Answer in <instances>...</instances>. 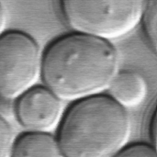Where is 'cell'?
<instances>
[{"label":"cell","mask_w":157,"mask_h":157,"mask_svg":"<svg viewBox=\"0 0 157 157\" xmlns=\"http://www.w3.org/2000/svg\"><path fill=\"white\" fill-rule=\"evenodd\" d=\"M119 68V52L109 41L73 32L48 46L40 76L62 101H77L109 89Z\"/></svg>","instance_id":"6da1fadb"},{"label":"cell","mask_w":157,"mask_h":157,"mask_svg":"<svg viewBox=\"0 0 157 157\" xmlns=\"http://www.w3.org/2000/svg\"><path fill=\"white\" fill-rule=\"evenodd\" d=\"M58 127L63 157H114L127 146L132 132L127 109L103 94L75 101Z\"/></svg>","instance_id":"7a4b0ae2"},{"label":"cell","mask_w":157,"mask_h":157,"mask_svg":"<svg viewBox=\"0 0 157 157\" xmlns=\"http://www.w3.org/2000/svg\"><path fill=\"white\" fill-rule=\"evenodd\" d=\"M144 5L145 1H63L61 10L74 32L110 42L138 27Z\"/></svg>","instance_id":"3957f363"},{"label":"cell","mask_w":157,"mask_h":157,"mask_svg":"<svg viewBox=\"0 0 157 157\" xmlns=\"http://www.w3.org/2000/svg\"><path fill=\"white\" fill-rule=\"evenodd\" d=\"M42 54L33 37L20 30L0 36V98L14 100L35 86L41 75Z\"/></svg>","instance_id":"277c9868"},{"label":"cell","mask_w":157,"mask_h":157,"mask_svg":"<svg viewBox=\"0 0 157 157\" xmlns=\"http://www.w3.org/2000/svg\"><path fill=\"white\" fill-rule=\"evenodd\" d=\"M16 116L29 132L49 133L63 118V101L44 86H35L17 99Z\"/></svg>","instance_id":"5b68a950"},{"label":"cell","mask_w":157,"mask_h":157,"mask_svg":"<svg viewBox=\"0 0 157 157\" xmlns=\"http://www.w3.org/2000/svg\"><path fill=\"white\" fill-rule=\"evenodd\" d=\"M109 97L123 109H134L141 106L148 94L144 77L134 71H121L117 74L109 87Z\"/></svg>","instance_id":"8992f818"},{"label":"cell","mask_w":157,"mask_h":157,"mask_svg":"<svg viewBox=\"0 0 157 157\" xmlns=\"http://www.w3.org/2000/svg\"><path fill=\"white\" fill-rule=\"evenodd\" d=\"M10 157H63L51 133L27 132L15 140Z\"/></svg>","instance_id":"52a82bcc"},{"label":"cell","mask_w":157,"mask_h":157,"mask_svg":"<svg viewBox=\"0 0 157 157\" xmlns=\"http://www.w3.org/2000/svg\"><path fill=\"white\" fill-rule=\"evenodd\" d=\"M156 21L157 1L145 2L141 22L143 24L144 35L155 53H156Z\"/></svg>","instance_id":"ba28073f"},{"label":"cell","mask_w":157,"mask_h":157,"mask_svg":"<svg viewBox=\"0 0 157 157\" xmlns=\"http://www.w3.org/2000/svg\"><path fill=\"white\" fill-rule=\"evenodd\" d=\"M14 143L15 136L11 126L0 115V157H10Z\"/></svg>","instance_id":"9c48e42d"},{"label":"cell","mask_w":157,"mask_h":157,"mask_svg":"<svg viewBox=\"0 0 157 157\" xmlns=\"http://www.w3.org/2000/svg\"><path fill=\"white\" fill-rule=\"evenodd\" d=\"M114 157H157V155L152 144L138 143L127 145Z\"/></svg>","instance_id":"30bf717a"},{"label":"cell","mask_w":157,"mask_h":157,"mask_svg":"<svg viewBox=\"0 0 157 157\" xmlns=\"http://www.w3.org/2000/svg\"><path fill=\"white\" fill-rule=\"evenodd\" d=\"M149 133L152 140V145L155 147V139H156V112H155V107H154L153 114L151 116L150 124H149Z\"/></svg>","instance_id":"8fae6325"},{"label":"cell","mask_w":157,"mask_h":157,"mask_svg":"<svg viewBox=\"0 0 157 157\" xmlns=\"http://www.w3.org/2000/svg\"><path fill=\"white\" fill-rule=\"evenodd\" d=\"M6 25V13L3 4L0 2V36L4 33Z\"/></svg>","instance_id":"7c38bea8"}]
</instances>
